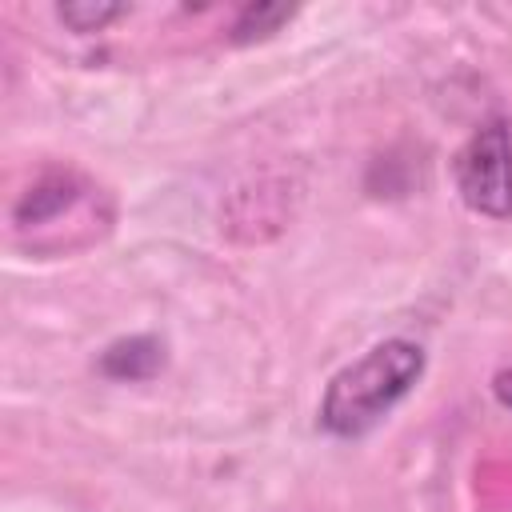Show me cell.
<instances>
[{
  "mask_svg": "<svg viewBox=\"0 0 512 512\" xmlns=\"http://www.w3.org/2000/svg\"><path fill=\"white\" fill-rule=\"evenodd\" d=\"M420 376L424 348L416 340L388 336L328 380L316 408V424L336 440H360L380 420H388V412L420 384Z\"/></svg>",
  "mask_w": 512,
  "mask_h": 512,
  "instance_id": "6da1fadb",
  "label": "cell"
},
{
  "mask_svg": "<svg viewBox=\"0 0 512 512\" xmlns=\"http://www.w3.org/2000/svg\"><path fill=\"white\" fill-rule=\"evenodd\" d=\"M492 392H496V400H500L504 408H512V368H508V372H500V376L492 380Z\"/></svg>",
  "mask_w": 512,
  "mask_h": 512,
  "instance_id": "52a82bcc",
  "label": "cell"
},
{
  "mask_svg": "<svg viewBox=\"0 0 512 512\" xmlns=\"http://www.w3.org/2000/svg\"><path fill=\"white\" fill-rule=\"evenodd\" d=\"M128 4H108V0H72V4H60L56 16L60 24H68L76 36H88V32H104L116 16H124Z\"/></svg>",
  "mask_w": 512,
  "mask_h": 512,
  "instance_id": "8992f818",
  "label": "cell"
},
{
  "mask_svg": "<svg viewBox=\"0 0 512 512\" xmlns=\"http://www.w3.org/2000/svg\"><path fill=\"white\" fill-rule=\"evenodd\" d=\"M296 16L292 4H272V0H260V4H244L236 24H232V44H252V40H268L272 32H280L288 20Z\"/></svg>",
  "mask_w": 512,
  "mask_h": 512,
  "instance_id": "5b68a950",
  "label": "cell"
},
{
  "mask_svg": "<svg viewBox=\"0 0 512 512\" xmlns=\"http://www.w3.org/2000/svg\"><path fill=\"white\" fill-rule=\"evenodd\" d=\"M80 192H84V184H80L72 172H52V176H44L40 184H32V188L24 192V200L16 204L12 220H16L20 228L48 224V220H56L60 212H68V208L80 200Z\"/></svg>",
  "mask_w": 512,
  "mask_h": 512,
  "instance_id": "277c9868",
  "label": "cell"
},
{
  "mask_svg": "<svg viewBox=\"0 0 512 512\" xmlns=\"http://www.w3.org/2000/svg\"><path fill=\"white\" fill-rule=\"evenodd\" d=\"M452 180L460 200L492 220L512 216V128L504 120H488L476 128L460 152L452 156Z\"/></svg>",
  "mask_w": 512,
  "mask_h": 512,
  "instance_id": "7a4b0ae2",
  "label": "cell"
},
{
  "mask_svg": "<svg viewBox=\"0 0 512 512\" xmlns=\"http://www.w3.org/2000/svg\"><path fill=\"white\" fill-rule=\"evenodd\" d=\"M100 376L120 380V384H136V380H152L164 368V340L152 332H136V336H120L112 340L100 360H96Z\"/></svg>",
  "mask_w": 512,
  "mask_h": 512,
  "instance_id": "3957f363",
  "label": "cell"
}]
</instances>
